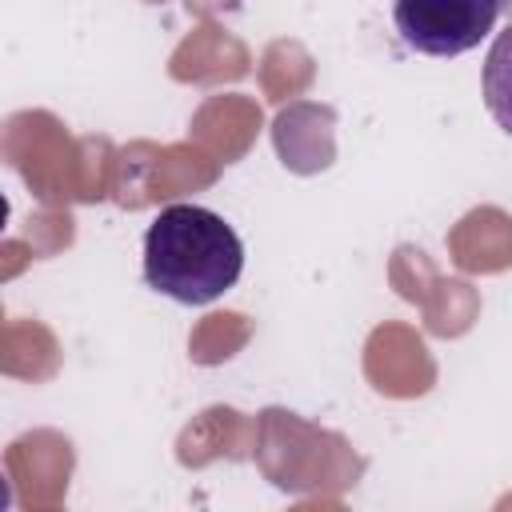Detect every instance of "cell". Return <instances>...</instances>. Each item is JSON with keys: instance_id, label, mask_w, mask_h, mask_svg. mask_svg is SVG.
<instances>
[{"instance_id": "obj_3", "label": "cell", "mask_w": 512, "mask_h": 512, "mask_svg": "<svg viewBox=\"0 0 512 512\" xmlns=\"http://www.w3.org/2000/svg\"><path fill=\"white\" fill-rule=\"evenodd\" d=\"M480 88H484V108H488V116L512 136V24L492 40V48H488V56H484Z\"/></svg>"}, {"instance_id": "obj_2", "label": "cell", "mask_w": 512, "mask_h": 512, "mask_svg": "<svg viewBox=\"0 0 512 512\" xmlns=\"http://www.w3.org/2000/svg\"><path fill=\"white\" fill-rule=\"evenodd\" d=\"M500 16V0H392L400 40L420 56H460L476 48Z\"/></svg>"}, {"instance_id": "obj_1", "label": "cell", "mask_w": 512, "mask_h": 512, "mask_svg": "<svg viewBox=\"0 0 512 512\" xmlns=\"http://www.w3.org/2000/svg\"><path fill=\"white\" fill-rule=\"evenodd\" d=\"M244 272L236 228L204 204H168L144 232V284L176 304H212Z\"/></svg>"}]
</instances>
